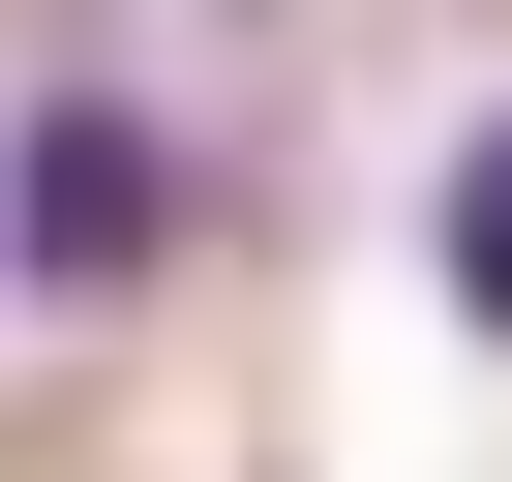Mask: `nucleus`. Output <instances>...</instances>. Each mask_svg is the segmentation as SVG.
I'll use <instances>...</instances> for the list:
<instances>
[{"instance_id":"1","label":"nucleus","mask_w":512,"mask_h":482,"mask_svg":"<svg viewBox=\"0 0 512 482\" xmlns=\"http://www.w3.org/2000/svg\"><path fill=\"white\" fill-rule=\"evenodd\" d=\"M151 241H181V211H151V121H121V91H61V121H31V272H61V302H121Z\"/></svg>"},{"instance_id":"2","label":"nucleus","mask_w":512,"mask_h":482,"mask_svg":"<svg viewBox=\"0 0 512 482\" xmlns=\"http://www.w3.org/2000/svg\"><path fill=\"white\" fill-rule=\"evenodd\" d=\"M422 272H452V332H512V121L422 151Z\"/></svg>"}]
</instances>
